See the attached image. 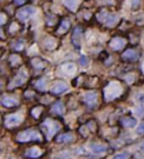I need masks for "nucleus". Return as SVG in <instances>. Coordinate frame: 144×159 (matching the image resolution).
Listing matches in <instances>:
<instances>
[{"label":"nucleus","mask_w":144,"mask_h":159,"mask_svg":"<svg viewBox=\"0 0 144 159\" xmlns=\"http://www.w3.org/2000/svg\"><path fill=\"white\" fill-rule=\"evenodd\" d=\"M129 157H130V154L128 152H123L114 157L113 159H128Z\"/></svg>","instance_id":"nucleus-29"},{"label":"nucleus","mask_w":144,"mask_h":159,"mask_svg":"<svg viewBox=\"0 0 144 159\" xmlns=\"http://www.w3.org/2000/svg\"><path fill=\"white\" fill-rule=\"evenodd\" d=\"M23 120L21 114H9L4 119V125L6 128H14L19 125Z\"/></svg>","instance_id":"nucleus-7"},{"label":"nucleus","mask_w":144,"mask_h":159,"mask_svg":"<svg viewBox=\"0 0 144 159\" xmlns=\"http://www.w3.org/2000/svg\"><path fill=\"white\" fill-rule=\"evenodd\" d=\"M138 58L139 54L134 49H127L122 53V58L126 61H136Z\"/></svg>","instance_id":"nucleus-12"},{"label":"nucleus","mask_w":144,"mask_h":159,"mask_svg":"<svg viewBox=\"0 0 144 159\" xmlns=\"http://www.w3.org/2000/svg\"><path fill=\"white\" fill-rule=\"evenodd\" d=\"M126 81L128 83H132L134 81V80H135V75H132V74H130V75H128L126 77Z\"/></svg>","instance_id":"nucleus-36"},{"label":"nucleus","mask_w":144,"mask_h":159,"mask_svg":"<svg viewBox=\"0 0 144 159\" xmlns=\"http://www.w3.org/2000/svg\"><path fill=\"white\" fill-rule=\"evenodd\" d=\"M121 124L126 128H133L137 125V120L132 117H126L122 119Z\"/></svg>","instance_id":"nucleus-18"},{"label":"nucleus","mask_w":144,"mask_h":159,"mask_svg":"<svg viewBox=\"0 0 144 159\" xmlns=\"http://www.w3.org/2000/svg\"><path fill=\"white\" fill-rule=\"evenodd\" d=\"M21 58H20V56L19 55L12 54V55L9 57V63H10V64H11L12 66H14V67L21 64Z\"/></svg>","instance_id":"nucleus-23"},{"label":"nucleus","mask_w":144,"mask_h":159,"mask_svg":"<svg viewBox=\"0 0 144 159\" xmlns=\"http://www.w3.org/2000/svg\"><path fill=\"white\" fill-rule=\"evenodd\" d=\"M43 140L40 132L35 129H27L19 132L16 136V141L21 143H26L30 141H38L41 142Z\"/></svg>","instance_id":"nucleus-2"},{"label":"nucleus","mask_w":144,"mask_h":159,"mask_svg":"<svg viewBox=\"0 0 144 159\" xmlns=\"http://www.w3.org/2000/svg\"><path fill=\"white\" fill-rule=\"evenodd\" d=\"M1 102H2V105L6 107H13L18 105V101L16 99L10 98V97H6V96L2 98Z\"/></svg>","instance_id":"nucleus-16"},{"label":"nucleus","mask_w":144,"mask_h":159,"mask_svg":"<svg viewBox=\"0 0 144 159\" xmlns=\"http://www.w3.org/2000/svg\"><path fill=\"white\" fill-rule=\"evenodd\" d=\"M90 147H91L92 152L95 153L104 152L107 150V147H105L104 145H102V144L92 143L90 145Z\"/></svg>","instance_id":"nucleus-20"},{"label":"nucleus","mask_w":144,"mask_h":159,"mask_svg":"<svg viewBox=\"0 0 144 159\" xmlns=\"http://www.w3.org/2000/svg\"><path fill=\"white\" fill-rule=\"evenodd\" d=\"M137 132L139 135H144V121L138 125L137 129Z\"/></svg>","instance_id":"nucleus-32"},{"label":"nucleus","mask_w":144,"mask_h":159,"mask_svg":"<svg viewBox=\"0 0 144 159\" xmlns=\"http://www.w3.org/2000/svg\"><path fill=\"white\" fill-rule=\"evenodd\" d=\"M36 13V9L32 6H26L22 9H19L16 13V17L21 20V21H26L31 16Z\"/></svg>","instance_id":"nucleus-6"},{"label":"nucleus","mask_w":144,"mask_h":159,"mask_svg":"<svg viewBox=\"0 0 144 159\" xmlns=\"http://www.w3.org/2000/svg\"><path fill=\"white\" fill-rule=\"evenodd\" d=\"M41 113H42V107H34L33 109H32V110H31V115H32V116H33L35 119H37V118H39Z\"/></svg>","instance_id":"nucleus-26"},{"label":"nucleus","mask_w":144,"mask_h":159,"mask_svg":"<svg viewBox=\"0 0 144 159\" xmlns=\"http://www.w3.org/2000/svg\"><path fill=\"white\" fill-rule=\"evenodd\" d=\"M141 149L144 152V143H142V145H141Z\"/></svg>","instance_id":"nucleus-39"},{"label":"nucleus","mask_w":144,"mask_h":159,"mask_svg":"<svg viewBox=\"0 0 144 159\" xmlns=\"http://www.w3.org/2000/svg\"><path fill=\"white\" fill-rule=\"evenodd\" d=\"M141 99H142V102H144V95L142 96V98Z\"/></svg>","instance_id":"nucleus-41"},{"label":"nucleus","mask_w":144,"mask_h":159,"mask_svg":"<svg viewBox=\"0 0 144 159\" xmlns=\"http://www.w3.org/2000/svg\"><path fill=\"white\" fill-rule=\"evenodd\" d=\"M74 135L72 134H70V133H66V134H61V135H58L56 137V142L57 143H69V142H71L72 141H74Z\"/></svg>","instance_id":"nucleus-15"},{"label":"nucleus","mask_w":144,"mask_h":159,"mask_svg":"<svg viewBox=\"0 0 144 159\" xmlns=\"http://www.w3.org/2000/svg\"><path fill=\"white\" fill-rule=\"evenodd\" d=\"M26 1H27V0H15V3H16V4H18V5H22V4H24Z\"/></svg>","instance_id":"nucleus-38"},{"label":"nucleus","mask_w":144,"mask_h":159,"mask_svg":"<svg viewBox=\"0 0 144 159\" xmlns=\"http://www.w3.org/2000/svg\"><path fill=\"white\" fill-rule=\"evenodd\" d=\"M142 71L144 72V62H143V64H142Z\"/></svg>","instance_id":"nucleus-40"},{"label":"nucleus","mask_w":144,"mask_h":159,"mask_svg":"<svg viewBox=\"0 0 144 159\" xmlns=\"http://www.w3.org/2000/svg\"><path fill=\"white\" fill-rule=\"evenodd\" d=\"M70 25H71V23H70V21H69L68 20H64L61 22L60 25H59V27H58L57 32L59 34L65 33V32H66V31L69 30Z\"/></svg>","instance_id":"nucleus-21"},{"label":"nucleus","mask_w":144,"mask_h":159,"mask_svg":"<svg viewBox=\"0 0 144 159\" xmlns=\"http://www.w3.org/2000/svg\"><path fill=\"white\" fill-rule=\"evenodd\" d=\"M80 64L82 65L83 67H85V66H86V65H87V64H88V60H87L86 57H85V56H82V57L80 58Z\"/></svg>","instance_id":"nucleus-35"},{"label":"nucleus","mask_w":144,"mask_h":159,"mask_svg":"<svg viewBox=\"0 0 144 159\" xmlns=\"http://www.w3.org/2000/svg\"><path fill=\"white\" fill-rule=\"evenodd\" d=\"M5 22H6V16L1 13V25H3Z\"/></svg>","instance_id":"nucleus-37"},{"label":"nucleus","mask_w":144,"mask_h":159,"mask_svg":"<svg viewBox=\"0 0 144 159\" xmlns=\"http://www.w3.org/2000/svg\"><path fill=\"white\" fill-rule=\"evenodd\" d=\"M68 90L67 85L64 82H62V81H58V82L55 83L53 87L51 88V92L53 94H61L63 92H66Z\"/></svg>","instance_id":"nucleus-13"},{"label":"nucleus","mask_w":144,"mask_h":159,"mask_svg":"<svg viewBox=\"0 0 144 159\" xmlns=\"http://www.w3.org/2000/svg\"><path fill=\"white\" fill-rule=\"evenodd\" d=\"M23 46H24V43L22 41H17L14 43V48L17 51H21L23 48Z\"/></svg>","instance_id":"nucleus-28"},{"label":"nucleus","mask_w":144,"mask_h":159,"mask_svg":"<svg viewBox=\"0 0 144 159\" xmlns=\"http://www.w3.org/2000/svg\"><path fill=\"white\" fill-rule=\"evenodd\" d=\"M79 131H80L81 135H82L83 137H87L89 135V132H90V129L87 127V125L82 126V127H81L80 129H79Z\"/></svg>","instance_id":"nucleus-27"},{"label":"nucleus","mask_w":144,"mask_h":159,"mask_svg":"<svg viewBox=\"0 0 144 159\" xmlns=\"http://www.w3.org/2000/svg\"><path fill=\"white\" fill-rule=\"evenodd\" d=\"M31 64H32V66H33L35 69H37V70H41V69H43L44 67V62L41 59V58H33L32 60H31Z\"/></svg>","instance_id":"nucleus-22"},{"label":"nucleus","mask_w":144,"mask_h":159,"mask_svg":"<svg viewBox=\"0 0 144 159\" xmlns=\"http://www.w3.org/2000/svg\"><path fill=\"white\" fill-rule=\"evenodd\" d=\"M62 71L68 76H72L77 72V66L72 63H67L62 65Z\"/></svg>","instance_id":"nucleus-14"},{"label":"nucleus","mask_w":144,"mask_h":159,"mask_svg":"<svg viewBox=\"0 0 144 159\" xmlns=\"http://www.w3.org/2000/svg\"><path fill=\"white\" fill-rule=\"evenodd\" d=\"M43 151L37 147H32L26 150L24 153V157L26 158H38L41 156H43Z\"/></svg>","instance_id":"nucleus-8"},{"label":"nucleus","mask_w":144,"mask_h":159,"mask_svg":"<svg viewBox=\"0 0 144 159\" xmlns=\"http://www.w3.org/2000/svg\"><path fill=\"white\" fill-rule=\"evenodd\" d=\"M27 77L28 75L26 70L25 69H21V70L19 71L18 74L16 75V77L12 80V81L9 83V89H13L15 88V87H17V86L23 85L26 81Z\"/></svg>","instance_id":"nucleus-5"},{"label":"nucleus","mask_w":144,"mask_h":159,"mask_svg":"<svg viewBox=\"0 0 144 159\" xmlns=\"http://www.w3.org/2000/svg\"><path fill=\"white\" fill-rule=\"evenodd\" d=\"M126 41L122 37H114L112 38L110 41V43H109V46L113 50H120V49H122L124 47L126 46Z\"/></svg>","instance_id":"nucleus-10"},{"label":"nucleus","mask_w":144,"mask_h":159,"mask_svg":"<svg viewBox=\"0 0 144 159\" xmlns=\"http://www.w3.org/2000/svg\"><path fill=\"white\" fill-rule=\"evenodd\" d=\"M52 112L56 113V114H59V115H61V114L64 113V107L61 102L58 101L53 104V106L52 107Z\"/></svg>","instance_id":"nucleus-19"},{"label":"nucleus","mask_w":144,"mask_h":159,"mask_svg":"<svg viewBox=\"0 0 144 159\" xmlns=\"http://www.w3.org/2000/svg\"><path fill=\"white\" fill-rule=\"evenodd\" d=\"M86 125H87V127H88L89 129H90V131H92V133L96 131L97 125H96V123L94 122V121H91V122H89Z\"/></svg>","instance_id":"nucleus-30"},{"label":"nucleus","mask_w":144,"mask_h":159,"mask_svg":"<svg viewBox=\"0 0 144 159\" xmlns=\"http://www.w3.org/2000/svg\"><path fill=\"white\" fill-rule=\"evenodd\" d=\"M82 29L81 27H76L72 34L71 41L72 43L76 47H80L81 42V37H82Z\"/></svg>","instance_id":"nucleus-11"},{"label":"nucleus","mask_w":144,"mask_h":159,"mask_svg":"<svg viewBox=\"0 0 144 159\" xmlns=\"http://www.w3.org/2000/svg\"><path fill=\"white\" fill-rule=\"evenodd\" d=\"M18 24L16 23V22H13L12 24H11V25L9 26V32H10V33H15V32H16V31L18 30Z\"/></svg>","instance_id":"nucleus-31"},{"label":"nucleus","mask_w":144,"mask_h":159,"mask_svg":"<svg viewBox=\"0 0 144 159\" xmlns=\"http://www.w3.org/2000/svg\"><path fill=\"white\" fill-rule=\"evenodd\" d=\"M98 100V94L96 92H87L83 96V101L89 107H95Z\"/></svg>","instance_id":"nucleus-9"},{"label":"nucleus","mask_w":144,"mask_h":159,"mask_svg":"<svg viewBox=\"0 0 144 159\" xmlns=\"http://www.w3.org/2000/svg\"><path fill=\"white\" fill-rule=\"evenodd\" d=\"M45 46H46V48H48L49 49L54 48L56 46L55 40L53 39V38H49V39H47L46 42H45Z\"/></svg>","instance_id":"nucleus-25"},{"label":"nucleus","mask_w":144,"mask_h":159,"mask_svg":"<svg viewBox=\"0 0 144 159\" xmlns=\"http://www.w3.org/2000/svg\"><path fill=\"white\" fill-rule=\"evenodd\" d=\"M54 159H55V158H54Z\"/></svg>","instance_id":"nucleus-42"},{"label":"nucleus","mask_w":144,"mask_h":159,"mask_svg":"<svg viewBox=\"0 0 144 159\" xmlns=\"http://www.w3.org/2000/svg\"><path fill=\"white\" fill-rule=\"evenodd\" d=\"M123 92V87L118 81H111L104 90V99L107 102L113 101L119 98Z\"/></svg>","instance_id":"nucleus-1"},{"label":"nucleus","mask_w":144,"mask_h":159,"mask_svg":"<svg viewBox=\"0 0 144 159\" xmlns=\"http://www.w3.org/2000/svg\"><path fill=\"white\" fill-rule=\"evenodd\" d=\"M36 87L40 91H44L47 88V82L44 79L39 80L37 83H36Z\"/></svg>","instance_id":"nucleus-24"},{"label":"nucleus","mask_w":144,"mask_h":159,"mask_svg":"<svg viewBox=\"0 0 144 159\" xmlns=\"http://www.w3.org/2000/svg\"><path fill=\"white\" fill-rule=\"evenodd\" d=\"M42 129L46 135V138L49 140L55 135L57 132L60 130L61 125L58 121H56L54 119H47L42 124Z\"/></svg>","instance_id":"nucleus-3"},{"label":"nucleus","mask_w":144,"mask_h":159,"mask_svg":"<svg viewBox=\"0 0 144 159\" xmlns=\"http://www.w3.org/2000/svg\"><path fill=\"white\" fill-rule=\"evenodd\" d=\"M135 114L138 117H142L144 114V108L142 107H137L135 110Z\"/></svg>","instance_id":"nucleus-33"},{"label":"nucleus","mask_w":144,"mask_h":159,"mask_svg":"<svg viewBox=\"0 0 144 159\" xmlns=\"http://www.w3.org/2000/svg\"><path fill=\"white\" fill-rule=\"evenodd\" d=\"M65 6L71 10L72 12H76L77 8L80 5L81 0H63Z\"/></svg>","instance_id":"nucleus-17"},{"label":"nucleus","mask_w":144,"mask_h":159,"mask_svg":"<svg viewBox=\"0 0 144 159\" xmlns=\"http://www.w3.org/2000/svg\"><path fill=\"white\" fill-rule=\"evenodd\" d=\"M141 3V0H131L132 9H137Z\"/></svg>","instance_id":"nucleus-34"},{"label":"nucleus","mask_w":144,"mask_h":159,"mask_svg":"<svg viewBox=\"0 0 144 159\" xmlns=\"http://www.w3.org/2000/svg\"><path fill=\"white\" fill-rule=\"evenodd\" d=\"M98 20H99L102 23H104L107 26L111 27L117 24L119 21V16L115 14H108L105 11L100 12L97 16Z\"/></svg>","instance_id":"nucleus-4"}]
</instances>
